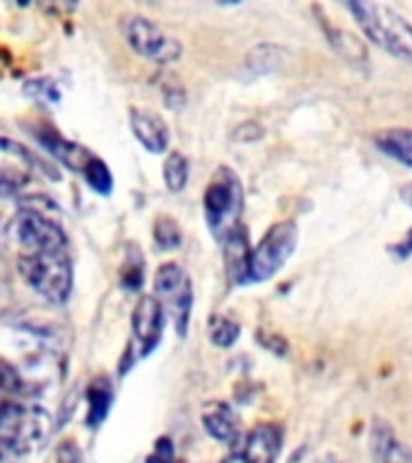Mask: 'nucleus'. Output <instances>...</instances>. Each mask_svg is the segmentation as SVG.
Returning a JSON list of instances; mask_svg holds the SVG:
<instances>
[{
	"label": "nucleus",
	"mask_w": 412,
	"mask_h": 463,
	"mask_svg": "<svg viewBox=\"0 0 412 463\" xmlns=\"http://www.w3.org/2000/svg\"><path fill=\"white\" fill-rule=\"evenodd\" d=\"M345 10L360 24L369 42L390 53L398 61L412 65V22H407L396 7L367 0H350Z\"/></svg>",
	"instance_id": "nucleus-1"
},
{
	"label": "nucleus",
	"mask_w": 412,
	"mask_h": 463,
	"mask_svg": "<svg viewBox=\"0 0 412 463\" xmlns=\"http://www.w3.org/2000/svg\"><path fill=\"white\" fill-rule=\"evenodd\" d=\"M51 415L32 401H0V447L17 456L32 454L46 444L51 434Z\"/></svg>",
	"instance_id": "nucleus-2"
},
{
	"label": "nucleus",
	"mask_w": 412,
	"mask_h": 463,
	"mask_svg": "<svg viewBox=\"0 0 412 463\" xmlns=\"http://www.w3.org/2000/svg\"><path fill=\"white\" fill-rule=\"evenodd\" d=\"M22 280L49 304H65L72 295V260L68 249L20 253Z\"/></svg>",
	"instance_id": "nucleus-3"
},
{
	"label": "nucleus",
	"mask_w": 412,
	"mask_h": 463,
	"mask_svg": "<svg viewBox=\"0 0 412 463\" xmlns=\"http://www.w3.org/2000/svg\"><path fill=\"white\" fill-rule=\"evenodd\" d=\"M244 210V186L234 169L220 166L202 194V213L205 222L217 241H224L231 232L241 227Z\"/></svg>",
	"instance_id": "nucleus-4"
},
{
	"label": "nucleus",
	"mask_w": 412,
	"mask_h": 463,
	"mask_svg": "<svg viewBox=\"0 0 412 463\" xmlns=\"http://www.w3.org/2000/svg\"><path fill=\"white\" fill-rule=\"evenodd\" d=\"M296 244H299V227L295 220H280V222L270 224L263 239L251 249L246 285L270 280L292 259Z\"/></svg>",
	"instance_id": "nucleus-5"
},
{
	"label": "nucleus",
	"mask_w": 412,
	"mask_h": 463,
	"mask_svg": "<svg viewBox=\"0 0 412 463\" xmlns=\"http://www.w3.org/2000/svg\"><path fill=\"white\" fill-rule=\"evenodd\" d=\"M121 32L130 49L150 63L172 65L183 53L179 39H173L157 22L147 20L143 14H126L121 20Z\"/></svg>",
	"instance_id": "nucleus-6"
},
{
	"label": "nucleus",
	"mask_w": 412,
	"mask_h": 463,
	"mask_svg": "<svg viewBox=\"0 0 412 463\" xmlns=\"http://www.w3.org/2000/svg\"><path fill=\"white\" fill-rule=\"evenodd\" d=\"M154 297L164 314L173 321L181 338L188 333L191 311H193V282L179 263H164L154 275Z\"/></svg>",
	"instance_id": "nucleus-7"
},
{
	"label": "nucleus",
	"mask_w": 412,
	"mask_h": 463,
	"mask_svg": "<svg viewBox=\"0 0 412 463\" xmlns=\"http://www.w3.org/2000/svg\"><path fill=\"white\" fill-rule=\"evenodd\" d=\"M36 172L32 152L10 137H0V198H13Z\"/></svg>",
	"instance_id": "nucleus-8"
},
{
	"label": "nucleus",
	"mask_w": 412,
	"mask_h": 463,
	"mask_svg": "<svg viewBox=\"0 0 412 463\" xmlns=\"http://www.w3.org/2000/svg\"><path fill=\"white\" fill-rule=\"evenodd\" d=\"M166 314L162 309V304L157 302L154 295H143L137 299L133 317H130V328H133V340L140 347V354H150L162 340L164 333Z\"/></svg>",
	"instance_id": "nucleus-9"
},
{
	"label": "nucleus",
	"mask_w": 412,
	"mask_h": 463,
	"mask_svg": "<svg viewBox=\"0 0 412 463\" xmlns=\"http://www.w3.org/2000/svg\"><path fill=\"white\" fill-rule=\"evenodd\" d=\"M130 130H133L137 143L152 155H162L169 147V136H172L169 126L162 116L150 111V109H130Z\"/></svg>",
	"instance_id": "nucleus-10"
},
{
	"label": "nucleus",
	"mask_w": 412,
	"mask_h": 463,
	"mask_svg": "<svg viewBox=\"0 0 412 463\" xmlns=\"http://www.w3.org/2000/svg\"><path fill=\"white\" fill-rule=\"evenodd\" d=\"M282 449V430L275 422H260L246 434L241 463H275Z\"/></svg>",
	"instance_id": "nucleus-11"
},
{
	"label": "nucleus",
	"mask_w": 412,
	"mask_h": 463,
	"mask_svg": "<svg viewBox=\"0 0 412 463\" xmlns=\"http://www.w3.org/2000/svg\"><path fill=\"white\" fill-rule=\"evenodd\" d=\"M201 420L205 432L212 439L222 441V444H237L241 437V427H239V418L234 408L224 401H212L205 403L201 411Z\"/></svg>",
	"instance_id": "nucleus-12"
},
{
	"label": "nucleus",
	"mask_w": 412,
	"mask_h": 463,
	"mask_svg": "<svg viewBox=\"0 0 412 463\" xmlns=\"http://www.w3.org/2000/svg\"><path fill=\"white\" fill-rule=\"evenodd\" d=\"M369 449H371V461L374 463H412L410 449L405 447L403 441L396 437V432L381 420H376L374 427H371Z\"/></svg>",
	"instance_id": "nucleus-13"
},
{
	"label": "nucleus",
	"mask_w": 412,
	"mask_h": 463,
	"mask_svg": "<svg viewBox=\"0 0 412 463\" xmlns=\"http://www.w3.org/2000/svg\"><path fill=\"white\" fill-rule=\"evenodd\" d=\"M224 246V268H227V278L231 285H246V273H248V256H251V246H248V234L244 227H237L229 237L222 241Z\"/></svg>",
	"instance_id": "nucleus-14"
},
{
	"label": "nucleus",
	"mask_w": 412,
	"mask_h": 463,
	"mask_svg": "<svg viewBox=\"0 0 412 463\" xmlns=\"http://www.w3.org/2000/svg\"><path fill=\"white\" fill-rule=\"evenodd\" d=\"M374 145L386 155L396 159L398 165L412 169V128H386L374 136Z\"/></svg>",
	"instance_id": "nucleus-15"
},
{
	"label": "nucleus",
	"mask_w": 412,
	"mask_h": 463,
	"mask_svg": "<svg viewBox=\"0 0 412 463\" xmlns=\"http://www.w3.org/2000/svg\"><path fill=\"white\" fill-rule=\"evenodd\" d=\"M43 145L53 152V157H56L58 162H63L68 169H72V172H78V174L85 172L87 165L97 157L94 152H89L87 147H82V145L70 143V140H63V137H58V136L43 137Z\"/></svg>",
	"instance_id": "nucleus-16"
},
{
	"label": "nucleus",
	"mask_w": 412,
	"mask_h": 463,
	"mask_svg": "<svg viewBox=\"0 0 412 463\" xmlns=\"http://www.w3.org/2000/svg\"><path fill=\"white\" fill-rule=\"evenodd\" d=\"M87 425L99 427L107 420L111 405H114V389L107 379H97L92 383V389L87 391Z\"/></svg>",
	"instance_id": "nucleus-17"
},
{
	"label": "nucleus",
	"mask_w": 412,
	"mask_h": 463,
	"mask_svg": "<svg viewBox=\"0 0 412 463\" xmlns=\"http://www.w3.org/2000/svg\"><path fill=\"white\" fill-rule=\"evenodd\" d=\"M285 61V51L275 43H258L248 51L246 56V71L251 75H267V72L277 71Z\"/></svg>",
	"instance_id": "nucleus-18"
},
{
	"label": "nucleus",
	"mask_w": 412,
	"mask_h": 463,
	"mask_svg": "<svg viewBox=\"0 0 412 463\" xmlns=\"http://www.w3.org/2000/svg\"><path fill=\"white\" fill-rule=\"evenodd\" d=\"M32 389L22 379L20 369L13 367L10 362L0 360V401H27Z\"/></svg>",
	"instance_id": "nucleus-19"
},
{
	"label": "nucleus",
	"mask_w": 412,
	"mask_h": 463,
	"mask_svg": "<svg viewBox=\"0 0 412 463\" xmlns=\"http://www.w3.org/2000/svg\"><path fill=\"white\" fill-rule=\"evenodd\" d=\"M164 186L172 191V194H181L188 184V174H191V166H188L186 155L181 152H169L164 159Z\"/></svg>",
	"instance_id": "nucleus-20"
},
{
	"label": "nucleus",
	"mask_w": 412,
	"mask_h": 463,
	"mask_svg": "<svg viewBox=\"0 0 412 463\" xmlns=\"http://www.w3.org/2000/svg\"><path fill=\"white\" fill-rule=\"evenodd\" d=\"M208 335L212 345L231 347L239 340V335H241V326L237 321H231V318L215 314V317L210 318Z\"/></svg>",
	"instance_id": "nucleus-21"
},
{
	"label": "nucleus",
	"mask_w": 412,
	"mask_h": 463,
	"mask_svg": "<svg viewBox=\"0 0 412 463\" xmlns=\"http://www.w3.org/2000/svg\"><path fill=\"white\" fill-rule=\"evenodd\" d=\"M82 176H85V181L89 184V188H94L99 195H108L114 191V176L108 172V166L104 159L94 157L92 162L87 165L85 172H82Z\"/></svg>",
	"instance_id": "nucleus-22"
},
{
	"label": "nucleus",
	"mask_w": 412,
	"mask_h": 463,
	"mask_svg": "<svg viewBox=\"0 0 412 463\" xmlns=\"http://www.w3.org/2000/svg\"><path fill=\"white\" fill-rule=\"evenodd\" d=\"M154 244L162 249V251H173L181 246V227L176 224V220L172 217H157L154 222Z\"/></svg>",
	"instance_id": "nucleus-23"
},
{
	"label": "nucleus",
	"mask_w": 412,
	"mask_h": 463,
	"mask_svg": "<svg viewBox=\"0 0 412 463\" xmlns=\"http://www.w3.org/2000/svg\"><path fill=\"white\" fill-rule=\"evenodd\" d=\"M147 463H176L173 461V444L172 439H166V437H162V439L154 444V451H152L150 456H147Z\"/></svg>",
	"instance_id": "nucleus-24"
},
{
	"label": "nucleus",
	"mask_w": 412,
	"mask_h": 463,
	"mask_svg": "<svg viewBox=\"0 0 412 463\" xmlns=\"http://www.w3.org/2000/svg\"><path fill=\"white\" fill-rule=\"evenodd\" d=\"M390 256H396L398 260H407L412 256V227L405 232V237L400 241H396L393 246H389Z\"/></svg>",
	"instance_id": "nucleus-25"
},
{
	"label": "nucleus",
	"mask_w": 412,
	"mask_h": 463,
	"mask_svg": "<svg viewBox=\"0 0 412 463\" xmlns=\"http://www.w3.org/2000/svg\"><path fill=\"white\" fill-rule=\"evenodd\" d=\"M58 461H61V463H80L78 447H72L70 441H65L63 447L58 449Z\"/></svg>",
	"instance_id": "nucleus-26"
},
{
	"label": "nucleus",
	"mask_w": 412,
	"mask_h": 463,
	"mask_svg": "<svg viewBox=\"0 0 412 463\" xmlns=\"http://www.w3.org/2000/svg\"><path fill=\"white\" fill-rule=\"evenodd\" d=\"M0 463H17V454L10 449L0 447Z\"/></svg>",
	"instance_id": "nucleus-27"
},
{
	"label": "nucleus",
	"mask_w": 412,
	"mask_h": 463,
	"mask_svg": "<svg viewBox=\"0 0 412 463\" xmlns=\"http://www.w3.org/2000/svg\"><path fill=\"white\" fill-rule=\"evenodd\" d=\"M405 201L410 203V208H412V188H407V194H405Z\"/></svg>",
	"instance_id": "nucleus-28"
},
{
	"label": "nucleus",
	"mask_w": 412,
	"mask_h": 463,
	"mask_svg": "<svg viewBox=\"0 0 412 463\" xmlns=\"http://www.w3.org/2000/svg\"><path fill=\"white\" fill-rule=\"evenodd\" d=\"M227 463H231V461H227Z\"/></svg>",
	"instance_id": "nucleus-29"
}]
</instances>
